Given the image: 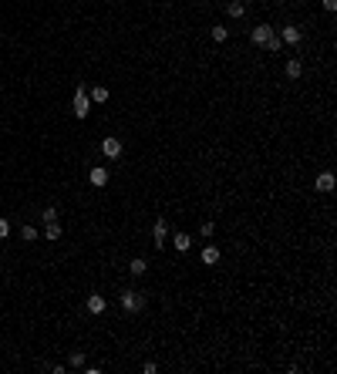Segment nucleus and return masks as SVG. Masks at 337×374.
Segmentation results:
<instances>
[{"label": "nucleus", "mask_w": 337, "mask_h": 374, "mask_svg": "<svg viewBox=\"0 0 337 374\" xmlns=\"http://www.w3.org/2000/svg\"><path fill=\"white\" fill-rule=\"evenodd\" d=\"M118 303H122V310H125V314H138V310L145 307V297H142L138 290H122Z\"/></svg>", "instance_id": "obj_1"}, {"label": "nucleus", "mask_w": 337, "mask_h": 374, "mask_svg": "<svg viewBox=\"0 0 337 374\" xmlns=\"http://www.w3.org/2000/svg\"><path fill=\"white\" fill-rule=\"evenodd\" d=\"M88 112H91L88 88H78V91H75V118H88Z\"/></svg>", "instance_id": "obj_2"}, {"label": "nucleus", "mask_w": 337, "mask_h": 374, "mask_svg": "<svg viewBox=\"0 0 337 374\" xmlns=\"http://www.w3.org/2000/svg\"><path fill=\"white\" fill-rule=\"evenodd\" d=\"M152 236H155V249H166L168 246V223L159 216L155 219V226H152Z\"/></svg>", "instance_id": "obj_3"}, {"label": "nucleus", "mask_w": 337, "mask_h": 374, "mask_svg": "<svg viewBox=\"0 0 337 374\" xmlns=\"http://www.w3.org/2000/svg\"><path fill=\"white\" fill-rule=\"evenodd\" d=\"M122 149H125V145H122V138H115V135L101 138V155H105V159H118V155H122Z\"/></svg>", "instance_id": "obj_4"}, {"label": "nucleus", "mask_w": 337, "mask_h": 374, "mask_svg": "<svg viewBox=\"0 0 337 374\" xmlns=\"http://www.w3.org/2000/svg\"><path fill=\"white\" fill-rule=\"evenodd\" d=\"M277 38H280L283 44H287V47H294V44H300V41H303V34H300V27H294V24H287V27H283L280 34H277Z\"/></svg>", "instance_id": "obj_5"}, {"label": "nucleus", "mask_w": 337, "mask_h": 374, "mask_svg": "<svg viewBox=\"0 0 337 374\" xmlns=\"http://www.w3.org/2000/svg\"><path fill=\"white\" fill-rule=\"evenodd\" d=\"M314 186H317V192H324V196H327V192H334V186H337L334 172H320V175H317V182H314Z\"/></svg>", "instance_id": "obj_6"}, {"label": "nucleus", "mask_w": 337, "mask_h": 374, "mask_svg": "<svg viewBox=\"0 0 337 374\" xmlns=\"http://www.w3.org/2000/svg\"><path fill=\"white\" fill-rule=\"evenodd\" d=\"M88 179H91V186H98V189L108 186V168H105V166H94L91 172H88Z\"/></svg>", "instance_id": "obj_7"}, {"label": "nucleus", "mask_w": 337, "mask_h": 374, "mask_svg": "<svg viewBox=\"0 0 337 374\" xmlns=\"http://www.w3.org/2000/svg\"><path fill=\"white\" fill-rule=\"evenodd\" d=\"M250 38H253V44H266V41L273 38V27H270V24H260V27H253Z\"/></svg>", "instance_id": "obj_8"}, {"label": "nucleus", "mask_w": 337, "mask_h": 374, "mask_svg": "<svg viewBox=\"0 0 337 374\" xmlns=\"http://www.w3.org/2000/svg\"><path fill=\"white\" fill-rule=\"evenodd\" d=\"M108 310V300L101 297V293H91L88 297V314H105Z\"/></svg>", "instance_id": "obj_9"}, {"label": "nucleus", "mask_w": 337, "mask_h": 374, "mask_svg": "<svg viewBox=\"0 0 337 374\" xmlns=\"http://www.w3.org/2000/svg\"><path fill=\"white\" fill-rule=\"evenodd\" d=\"M199 260L206 263V266H212V263H219V246L206 243V246H203V253H199Z\"/></svg>", "instance_id": "obj_10"}, {"label": "nucleus", "mask_w": 337, "mask_h": 374, "mask_svg": "<svg viewBox=\"0 0 337 374\" xmlns=\"http://www.w3.org/2000/svg\"><path fill=\"white\" fill-rule=\"evenodd\" d=\"M88 98H91V105H105L108 101V88L105 84H94V88H88Z\"/></svg>", "instance_id": "obj_11"}, {"label": "nucleus", "mask_w": 337, "mask_h": 374, "mask_svg": "<svg viewBox=\"0 0 337 374\" xmlns=\"http://www.w3.org/2000/svg\"><path fill=\"white\" fill-rule=\"evenodd\" d=\"M226 14H229V17H236V20H240V17L246 14V3H243V0H229V3H226Z\"/></svg>", "instance_id": "obj_12"}, {"label": "nucleus", "mask_w": 337, "mask_h": 374, "mask_svg": "<svg viewBox=\"0 0 337 374\" xmlns=\"http://www.w3.org/2000/svg\"><path fill=\"white\" fill-rule=\"evenodd\" d=\"M300 75H303V64H300L297 57H290V61H287V78H290V81H297Z\"/></svg>", "instance_id": "obj_13"}, {"label": "nucleus", "mask_w": 337, "mask_h": 374, "mask_svg": "<svg viewBox=\"0 0 337 374\" xmlns=\"http://www.w3.org/2000/svg\"><path fill=\"white\" fill-rule=\"evenodd\" d=\"M172 246H175L179 253H186L189 246H192V236H186V233H175V236H172Z\"/></svg>", "instance_id": "obj_14"}, {"label": "nucleus", "mask_w": 337, "mask_h": 374, "mask_svg": "<svg viewBox=\"0 0 337 374\" xmlns=\"http://www.w3.org/2000/svg\"><path fill=\"white\" fill-rule=\"evenodd\" d=\"M145 270H149V263L142 260V256H135V260L128 263V273H131V277H142V273H145Z\"/></svg>", "instance_id": "obj_15"}, {"label": "nucleus", "mask_w": 337, "mask_h": 374, "mask_svg": "<svg viewBox=\"0 0 337 374\" xmlns=\"http://www.w3.org/2000/svg\"><path fill=\"white\" fill-rule=\"evenodd\" d=\"M209 38L216 41V44H223V41H226V38H229V31H226L223 24H216V27H209Z\"/></svg>", "instance_id": "obj_16"}, {"label": "nucleus", "mask_w": 337, "mask_h": 374, "mask_svg": "<svg viewBox=\"0 0 337 374\" xmlns=\"http://www.w3.org/2000/svg\"><path fill=\"white\" fill-rule=\"evenodd\" d=\"M263 47H266V51H270V54H280V51H283V41L277 38V34H273V38L266 41V44H263Z\"/></svg>", "instance_id": "obj_17"}, {"label": "nucleus", "mask_w": 337, "mask_h": 374, "mask_svg": "<svg viewBox=\"0 0 337 374\" xmlns=\"http://www.w3.org/2000/svg\"><path fill=\"white\" fill-rule=\"evenodd\" d=\"M68 364H71V368H84V351H71V357H68Z\"/></svg>", "instance_id": "obj_18"}, {"label": "nucleus", "mask_w": 337, "mask_h": 374, "mask_svg": "<svg viewBox=\"0 0 337 374\" xmlns=\"http://www.w3.org/2000/svg\"><path fill=\"white\" fill-rule=\"evenodd\" d=\"M20 240L34 243V240H38V229H34V226H20Z\"/></svg>", "instance_id": "obj_19"}, {"label": "nucleus", "mask_w": 337, "mask_h": 374, "mask_svg": "<svg viewBox=\"0 0 337 374\" xmlns=\"http://www.w3.org/2000/svg\"><path fill=\"white\" fill-rule=\"evenodd\" d=\"M44 233H47V240H61V226H57V219H54V223H47Z\"/></svg>", "instance_id": "obj_20"}, {"label": "nucleus", "mask_w": 337, "mask_h": 374, "mask_svg": "<svg viewBox=\"0 0 337 374\" xmlns=\"http://www.w3.org/2000/svg\"><path fill=\"white\" fill-rule=\"evenodd\" d=\"M199 233H203V236H206V240H209V236L216 233V223H212V219H206V223L199 226Z\"/></svg>", "instance_id": "obj_21"}, {"label": "nucleus", "mask_w": 337, "mask_h": 374, "mask_svg": "<svg viewBox=\"0 0 337 374\" xmlns=\"http://www.w3.org/2000/svg\"><path fill=\"white\" fill-rule=\"evenodd\" d=\"M7 236H10V223L0 216V240H7Z\"/></svg>", "instance_id": "obj_22"}, {"label": "nucleus", "mask_w": 337, "mask_h": 374, "mask_svg": "<svg viewBox=\"0 0 337 374\" xmlns=\"http://www.w3.org/2000/svg\"><path fill=\"white\" fill-rule=\"evenodd\" d=\"M54 219H57V209L47 206V209H44V223H54Z\"/></svg>", "instance_id": "obj_23"}, {"label": "nucleus", "mask_w": 337, "mask_h": 374, "mask_svg": "<svg viewBox=\"0 0 337 374\" xmlns=\"http://www.w3.org/2000/svg\"><path fill=\"white\" fill-rule=\"evenodd\" d=\"M324 3V10H337V0H320Z\"/></svg>", "instance_id": "obj_24"}]
</instances>
